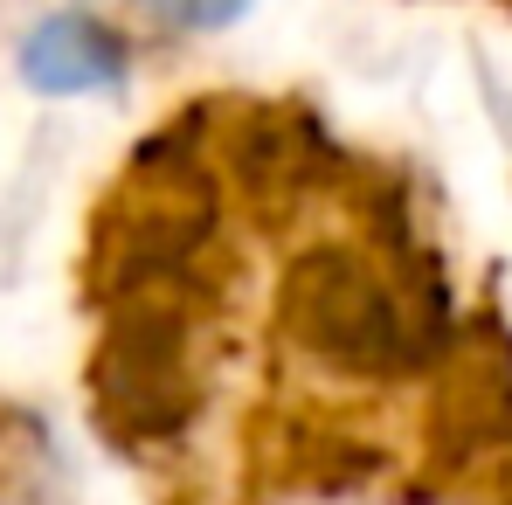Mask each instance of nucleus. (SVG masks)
Returning a JSON list of instances; mask_svg holds the SVG:
<instances>
[{"instance_id":"obj_1","label":"nucleus","mask_w":512,"mask_h":505,"mask_svg":"<svg viewBox=\"0 0 512 505\" xmlns=\"http://www.w3.org/2000/svg\"><path fill=\"white\" fill-rule=\"evenodd\" d=\"M284 339L340 374H409L429 353V319L346 250H305L284 277Z\"/></svg>"},{"instance_id":"obj_2","label":"nucleus","mask_w":512,"mask_h":505,"mask_svg":"<svg viewBox=\"0 0 512 505\" xmlns=\"http://www.w3.org/2000/svg\"><path fill=\"white\" fill-rule=\"evenodd\" d=\"M97 402L104 422L132 443H173L187 429L201 381L187 367V326L167 298H125L111 312L97 346Z\"/></svg>"},{"instance_id":"obj_3","label":"nucleus","mask_w":512,"mask_h":505,"mask_svg":"<svg viewBox=\"0 0 512 505\" xmlns=\"http://www.w3.org/2000/svg\"><path fill=\"white\" fill-rule=\"evenodd\" d=\"M14 63L35 97H111V90H125L132 42L90 7H56L21 35Z\"/></svg>"},{"instance_id":"obj_4","label":"nucleus","mask_w":512,"mask_h":505,"mask_svg":"<svg viewBox=\"0 0 512 505\" xmlns=\"http://www.w3.org/2000/svg\"><path fill=\"white\" fill-rule=\"evenodd\" d=\"M160 28L173 35H194V28H229V21H243L256 0H139Z\"/></svg>"},{"instance_id":"obj_5","label":"nucleus","mask_w":512,"mask_h":505,"mask_svg":"<svg viewBox=\"0 0 512 505\" xmlns=\"http://www.w3.org/2000/svg\"><path fill=\"white\" fill-rule=\"evenodd\" d=\"M132 7H139V0H132Z\"/></svg>"}]
</instances>
